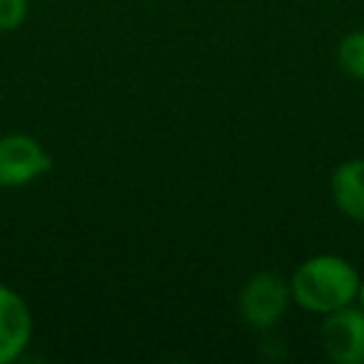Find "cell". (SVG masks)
<instances>
[{"label": "cell", "mask_w": 364, "mask_h": 364, "mask_svg": "<svg viewBox=\"0 0 364 364\" xmlns=\"http://www.w3.org/2000/svg\"><path fill=\"white\" fill-rule=\"evenodd\" d=\"M292 299L307 312L329 314L357 299L359 274L347 259L334 255H319L299 264L292 282Z\"/></svg>", "instance_id": "cell-1"}, {"label": "cell", "mask_w": 364, "mask_h": 364, "mask_svg": "<svg viewBox=\"0 0 364 364\" xmlns=\"http://www.w3.org/2000/svg\"><path fill=\"white\" fill-rule=\"evenodd\" d=\"M53 157L31 135L0 137V188H26L48 175Z\"/></svg>", "instance_id": "cell-2"}, {"label": "cell", "mask_w": 364, "mask_h": 364, "mask_svg": "<svg viewBox=\"0 0 364 364\" xmlns=\"http://www.w3.org/2000/svg\"><path fill=\"white\" fill-rule=\"evenodd\" d=\"M289 299H292V287L279 274L259 272L245 284L240 307H242V317L252 327L269 329L287 312Z\"/></svg>", "instance_id": "cell-3"}, {"label": "cell", "mask_w": 364, "mask_h": 364, "mask_svg": "<svg viewBox=\"0 0 364 364\" xmlns=\"http://www.w3.org/2000/svg\"><path fill=\"white\" fill-rule=\"evenodd\" d=\"M322 349L334 364H364V312L342 307L322 324Z\"/></svg>", "instance_id": "cell-4"}, {"label": "cell", "mask_w": 364, "mask_h": 364, "mask_svg": "<svg viewBox=\"0 0 364 364\" xmlns=\"http://www.w3.org/2000/svg\"><path fill=\"white\" fill-rule=\"evenodd\" d=\"M33 334V317L26 299L11 287L0 284V364L23 354Z\"/></svg>", "instance_id": "cell-5"}, {"label": "cell", "mask_w": 364, "mask_h": 364, "mask_svg": "<svg viewBox=\"0 0 364 364\" xmlns=\"http://www.w3.org/2000/svg\"><path fill=\"white\" fill-rule=\"evenodd\" d=\"M332 198L347 218L364 223V160H349L334 170Z\"/></svg>", "instance_id": "cell-6"}, {"label": "cell", "mask_w": 364, "mask_h": 364, "mask_svg": "<svg viewBox=\"0 0 364 364\" xmlns=\"http://www.w3.org/2000/svg\"><path fill=\"white\" fill-rule=\"evenodd\" d=\"M339 65L344 73H349L357 80H364V31L349 33L342 43H339Z\"/></svg>", "instance_id": "cell-7"}, {"label": "cell", "mask_w": 364, "mask_h": 364, "mask_svg": "<svg viewBox=\"0 0 364 364\" xmlns=\"http://www.w3.org/2000/svg\"><path fill=\"white\" fill-rule=\"evenodd\" d=\"M28 16V0H0V33L18 31Z\"/></svg>", "instance_id": "cell-8"}, {"label": "cell", "mask_w": 364, "mask_h": 364, "mask_svg": "<svg viewBox=\"0 0 364 364\" xmlns=\"http://www.w3.org/2000/svg\"><path fill=\"white\" fill-rule=\"evenodd\" d=\"M357 302H359V309L364 312V282H359V292H357Z\"/></svg>", "instance_id": "cell-9"}]
</instances>
